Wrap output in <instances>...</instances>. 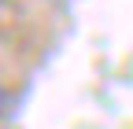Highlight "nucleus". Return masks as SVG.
Segmentation results:
<instances>
[{
	"label": "nucleus",
	"mask_w": 133,
	"mask_h": 129,
	"mask_svg": "<svg viewBox=\"0 0 133 129\" xmlns=\"http://www.w3.org/2000/svg\"><path fill=\"white\" fill-rule=\"evenodd\" d=\"M8 103H11V96H8V89L0 85V118H4V111H8Z\"/></svg>",
	"instance_id": "nucleus-1"
}]
</instances>
